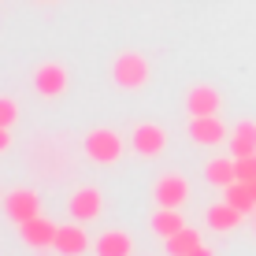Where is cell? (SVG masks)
<instances>
[{"mask_svg": "<svg viewBox=\"0 0 256 256\" xmlns=\"http://www.w3.org/2000/svg\"><path fill=\"white\" fill-rule=\"evenodd\" d=\"M197 245H204V242H200V234L193 230V226H182L174 238H167V242H164V249L171 252V256H190Z\"/></svg>", "mask_w": 256, "mask_h": 256, "instance_id": "e0dca14e", "label": "cell"}, {"mask_svg": "<svg viewBox=\"0 0 256 256\" xmlns=\"http://www.w3.org/2000/svg\"><path fill=\"white\" fill-rule=\"evenodd\" d=\"M204 178L212 182V186H219V190L234 186V182H238V164H234V156H216V160H208Z\"/></svg>", "mask_w": 256, "mask_h": 256, "instance_id": "9a60e30c", "label": "cell"}, {"mask_svg": "<svg viewBox=\"0 0 256 256\" xmlns=\"http://www.w3.org/2000/svg\"><path fill=\"white\" fill-rule=\"evenodd\" d=\"M56 230H60V226L52 223V219H45V216H34L30 223L19 226L22 242L30 245V249H52V245H56Z\"/></svg>", "mask_w": 256, "mask_h": 256, "instance_id": "30bf717a", "label": "cell"}, {"mask_svg": "<svg viewBox=\"0 0 256 256\" xmlns=\"http://www.w3.org/2000/svg\"><path fill=\"white\" fill-rule=\"evenodd\" d=\"M223 200H230V204L242 208L245 216H249V212H256V193H252L249 182H234V186H226V190H223Z\"/></svg>", "mask_w": 256, "mask_h": 256, "instance_id": "ac0fdd59", "label": "cell"}, {"mask_svg": "<svg viewBox=\"0 0 256 256\" xmlns=\"http://www.w3.org/2000/svg\"><path fill=\"white\" fill-rule=\"evenodd\" d=\"M148 226H152L156 238H164V242H167V238H174L182 226H186V219H182L178 208H156L152 219H148Z\"/></svg>", "mask_w": 256, "mask_h": 256, "instance_id": "5bb4252c", "label": "cell"}, {"mask_svg": "<svg viewBox=\"0 0 256 256\" xmlns=\"http://www.w3.org/2000/svg\"><path fill=\"white\" fill-rule=\"evenodd\" d=\"M100 208H104V197H100V190H96V186L74 190V193H70V200H67V212L74 216V223H90V219H96V216H100Z\"/></svg>", "mask_w": 256, "mask_h": 256, "instance_id": "8992f818", "label": "cell"}, {"mask_svg": "<svg viewBox=\"0 0 256 256\" xmlns=\"http://www.w3.org/2000/svg\"><path fill=\"white\" fill-rule=\"evenodd\" d=\"M12 148V126H0V152Z\"/></svg>", "mask_w": 256, "mask_h": 256, "instance_id": "44dd1931", "label": "cell"}, {"mask_svg": "<svg viewBox=\"0 0 256 256\" xmlns=\"http://www.w3.org/2000/svg\"><path fill=\"white\" fill-rule=\"evenodd\" d=\"M130 148H134L138 156H145V160H152V156H160L167 148V130L160 122H138V126L130 130Z\"/></svg>", "mask_w": 256, "mask_h": 256, "instance_id": "3957f363", "label": "cell"}, {"mask_svg": "<svg viewBox=\"0 0 256 256\" xmlns=\"http://www.w3.org/2000/svg\"><path fill=\"white\" fill-rule=\"evenodd\" d=\"M152 197H156V208H182L190 200V182L178 171H167V174L156 178Z\"/></svg>", "mask_w": 256, "mask_h": 256, "instance_id": "277c9868", "label": "cell"}, {"mask_svg": "<svg viewBox=\"0 0 256 256\" xmlns=\"http://www.w3.org/2000/svg\"><path fill=\"white\" fill-rule=\"evenodd\" d=\"M219 108H223V96H219L216 86H193V90L186 93L190 119H197V116H219Z\"/></svg>", "mask_w": 256, "mask_h": 256, "instance_id": "9c48e42d", "label": "cell"}, {"mask_svg": "<svg viewBox=\"0 0 256 256\" xmlns=\"http://www.w3.org/2000/svg\"><path fill=\"white\" fill-rule=\"evenodd\" d=\"M82 148H86V156H90L93 164H119V156H122V138H119L112 126H96V130L86 134Z\"/></svg>", "mask_w": 256, "mask_h": 256, "instance_id": "7a4b0ae2", "label": "cell"}, {"mask_svg": "<svg viewBox=\"0 0 256 256\" xmlns=\"http://www.w3.org/2000/svg\"><path fill=\"white\" fill-rule=\"evenodd\" d=\"M67 67L64 64H41L38 70H34V90H38L41 96H64L67 93Z\"/></svg>", "mask_w": 256, "mask_h": 256, "instance_id": "52a82bcc", "label": "cell"}, {"mask_svg": "<svg viewBox=\"0 0 256 256\" xmlns=\"http://www.w3.org/2000/svg\"><path fill=\"white\" fill-rule=\"evenodd\" d=\"M190 138L197 141V145H223V141H230V134H226V126H223V119L219 116H197V119H190Z\"/></svg>", "mask_w": 256, "mask_h": 256, "instance_id": "ba28073f", "label": "cell"}, {"mask_svg": "<svg viewBox=\"0 0 256 256\" xmlns=\"http://www.w3.org/2000/svg\"><path fill=\"white\" fill-rule=\"evenodd\" d=\"M93 252L96 256H130L134 252V238H130L126 230H104L93 242Z\"/></svg>", "mask_w": 256, "mask_h": 256, "instance_id": "7c38bea8", "label": "cell"}, {"mask_svg": "<svg viewBox=\"0 0 256 256\" xmlns=\"http://www.w3.org/2000/svg\"><path fill=\"white\" fill-rule=\"evenodd\" d=\"M148 60L141 56V52H119L116 56V64H112V78H116V86L119 90H145L148 86Z\"/></svg>", "mask_w": 256, "mask_h": 256, "instance_id": "6da1fadb", "label": "cell"}, {"mask_svg": "<svg viewBox=\"0 0 256 256\" xmlns=\"http://www.w3.org/2000/svg\"><path fill=\"white\" fill-rule=\"evenodd\" d=\"M4 216L12 219L15 226H22V223H30L34 216H41V197L34 190H12L4 197Z\"/></svg>", "mask_w": 256, "mask_h": 256, "instance_id": "5b68a950", "label": "cell"}, {"mask_svg": "<svg viewBox=\"0 0 256 256\" xmlns=\"http://www.w3.org/2000/svg\"><path fill=\"white\" fill-rule=\"evenodd\" d=\"M230 156L238 160V156H252L256 152V122L252 119H245V122H238V126L230 130Z\"/></svg>", "mask_w": 256, "mask_h": 256, "instance_id": "2e32d148", "label": "cell"}, {"mask_svg": "<svg viewBox=\"0 0 256 256\" xmlns=\"http://www.w3.org/2000/svg\"><path fill=\"white\" fill-rule=\"evenodd\" d=\"M60 256H82L86 249H90V234L82 230L78 223H70V226H60L56 230V245H52Z\"/></svg>", "mask_w": 256, "mask_h": 256, "instance_id": "8fae6325", "label": "cell"}, {"mask_svg": "<svg viewBox=\"0 0 256 256\" xmlns=\"http://www.w3.org/2000/svg\"><path fill=\"white\" fill-rule=\"evenodd\" d=\"M242 219H245V212H242V208H234L230 200H219V204H212V208H208V226H212L216 234L234 230Z\"/></svg>", "mask_w": 256, "mask_h": 256, "instance_id": "4fadbf2b", "label": "cell"}, {"mask_svg": "<svg viewBox=\"0 0 256 256\" xmlns=\"http://www.w3.org/2000/svg\"><path fill=\"white\" fill-rule=\"evenodd\" d=\"M238 182H256V152L252 156H238Z\"/></svg>", "mask_w": 256, "mask_h": 256, "instance_id": "ffe728a7", "label": "cell"}, {"mask_svg": "<svg viewBox=\"0 0 256 256\" xmlns=\"http://www.w3.org/2000/svg\"><path fill=\"white\" fill-rule=\"evenodd\" d=\"M41 4H52V0H41Z\"/></svg>", "mask_w": 256, "mask_h": 256, "instance_id": "603a6c76", "label": "cell"}, {"mask_svg": "<svg viewBox=\"0 0 256 256\" xmlns=\"http://www.w3.org/2000/svg\"><path fill=\"white\" fill-rule=\"evenodd\" d=\"M15 122H19V100L0 96V126H15Z\"/></svg>", "mask_w": 256, "mask_h": 256, "instance_id": "d6986e66", "label": "cell"}, {"mask_svg": "<svg viewBox=\"0 0 256 256\" xmlns=\"http://www.w3.org/2000/svg\"><path fill=\"white\" fill-rule=\"evenodd\" d=\"M190 256H212V249H208V245H197V249H193Z\"/></svg>", "mask_w": 256, "mask_h": 256, "instance_id": "7402d4cb", "label": "cell"}]
</instances>
